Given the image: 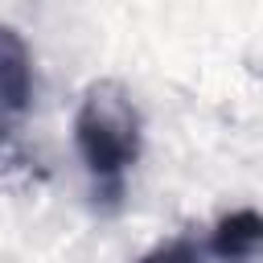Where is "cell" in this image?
<instances>
[{"mask_svg":"<svg viewBox=\"0 0 263 263\" xmlns=\"http://www.w3.org/2000/svg\"><path fill=\"white\" fill-rule=\"evenodd\" d=\"M74 148L86 164L95 205L115 210L127 193V173L144 148V115L132 90L115 78H99L82 90L74 111Z\"/></svg>","mask_w":263,"mask_h":263,"instance_id":"6da1fadb","label":"cell"},{"mask_svg":"<svg viewBox=\"0 0 263 263\" xmlns=\"http://www.w3.org/2000/svg\"><path fill=\"white\" fill-rule=\"evenodd\" d=\"M33 107V53L21 29L0 25V144L25 123Z\"/></svg>","mask_w":263,"mask_h":263,"instance_id":"7a4b0ae2","label":"cell"},{"mask_svg":"<svg viewBox=\"0 0 263 263\" xmlns=\"http://www.w3.org/2000/svg\"><path fill=\"white\" fill-rule=\"evenodd\" d=\"M259 251H263V214L259 210L242 205V210H230L214 222L210 255L218 263H251Z\"/></svg>","mask_w":263,"mask_h":263,"instance_id":"3957f363","label":"cell"},{"mask_svg":"<svg viewBox=\"0 0 263 263\" xmlns=\"http://www.w3.org/2000/svg\"><path fill=\"white\" fill-rule=\"evenodd\" d=\"M136 263H205V259H201V247L193 238H168V242L144 251Z\"/></svg>","mask_w":263,"mask_h":263,"instance_id":"277c9868","label":"cell"}]
</instances>
